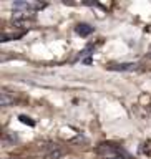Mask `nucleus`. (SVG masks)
Returning <instances> with one entry per match:
<instances>
[{
    "mask_svg": "<svg viewBox=\"0 0 151 159\" xmlns=\"http://www.w3.org/2000/svg\"><path fill=\"white\" fill-rule=\"evenodd\" d=\"M18 119H20V121H22L23 124H28V126H35V121H32V119H30L28 116H23V114H20V116H18Z\"/></svg>",
    "mask_w": 151,
    "mask_h": 159,
    "instance_id": "nucleus-8",
    "label": "nucleus"
},
{
    "mask_svg": "<svg viewBox=\"0 0 151 159\" xmlns=\"http://www.w3.org/2000/svg\"><path fill=\"white\" fill-rule=\"evenodd\" d=\"M15 103V96H12L8 91H2L0 93V104L2 106H10V104Z\"/></svg>",
    "mask_w": 151,
    "mask_h": 159,
    "instance_id": "nucleus-6",
    "label": "nucleus"
},
{
    "mask_svg": "<svg viewBox=\"0 0 151 159\" xmlns=\"http://www.w3.org/2000/svg\"><path fill=\"white\" fill-rule=\"evenodd\" d=\"M33 22H35L33 17H13L12 25H13L15 28L27 30V28H30V25H33Z\"/></svg>",
    "mask_w": 151,
    "mask_h": 159,
    "instance_id": "nucleus-3",
    "label": "nucleus"
},
{
    "mask_svg": "<svg viewBox=\"0 0 151 159\" xmlns=\"http://www.w3.org/2000/svg\"><path fill=\"white\" fill-rule=\"evenodd\" d=\"M12 8H13V13L22 12V13L32 15V13H35V12H38V10L45 8V3H42V2H27V0H20V2H15V3L12 5Z\"/></svg>",
    "mask_w": 151,
    "mask_h": 159,
    "instance_id": "nucleus-1",
    "label": "nucleus"
},
{
    "mask_svg": "<svg viewBox=\"0 0 151 159\" xmlns=\"http://www.w3.org/2000/svg\"><path fill=\"white\" fill-rule=\"evenodd\" d=\"M75 32H77L80 37H88V35L93 33V27L88 23H78L77 27H75Z\"/></svg>",
    "mask_w": 151,
    "mask_h": 159,
    "instance_id": "nucleus-5",
    "label": "nucleus"
},
{
    "mask_svg": "<svg viewBox=\"0 0 151 159\" xmlns=\"http://www.w3.org/2000/svg\"><path fill=\"white\" fill-rule=\"evenodd\" d=\"M106 68L111 70V71H134V70H138V65L136 63H111Z\"/></svg>",
    "mask_w": 151,
    "mask_h": 159,
    "instance_id": "nucleus-4",
    "label": "nucleus"
},
{
    "mask_svg": "<svg viewBox=\"0 0 151 159\" xmlns=\"http://www.w3.org/2000/svg\"><path fill=\"white\" fill-rule=\"evenodd\" d=\"M25 35V32H20V33H15V32H3L2 33V42H10V40H18Z\"/></svg>",
    "mask_w": 151,
    "mask_h": 159,
    "instance_id": "nucleus-7",
    "label": "nucleus"
},
{
    "mask_svg": "<svg viewBox=\"0 0 151 159\" xmlns=\"http://www.w3.org/2000/svg\"><path fill=\"white\" fill-rule=\"evenodd\" d=\"M97 154L98 156H101L103 159H115V157H123L121 156V149L116 148V146H113V144H106V143H103V144H100V146L97 148Z\"/></svg>",
    "mask_w": 151,
    "mask_h": 159,
    "instance_id": "nucleus-2",
    "label": "nucleus"
},
{
    "mask_svg": "<svg viewBox=\"0 0 151 159\" xmlns=\"http://www.w3.org/2000/svg\"><path fill=\"white\" fill-rule=\"evenodd\" d=\"M149 60H151V53H149Z\"/></svg>",
    "mask_w": 151,
    "mask_h": 159,
    "instance_id": "nucleus-10",
    "label": "nucleus"
},
{
    "mask_svg": "<svg viewBox=\"0 0 151 159\" xmlns=\"http://www.w3.org/2000/svg\"><path fill=\"white\" fill-rule=\"evenodd\" d=\"M7 159H13V157H7Z\"/></svg>",
    "mask_w": 151,
    "mask_h": 159,
    "instance_id": "nucleus-9",
    "label": "nucleus"
}]
</instances>
